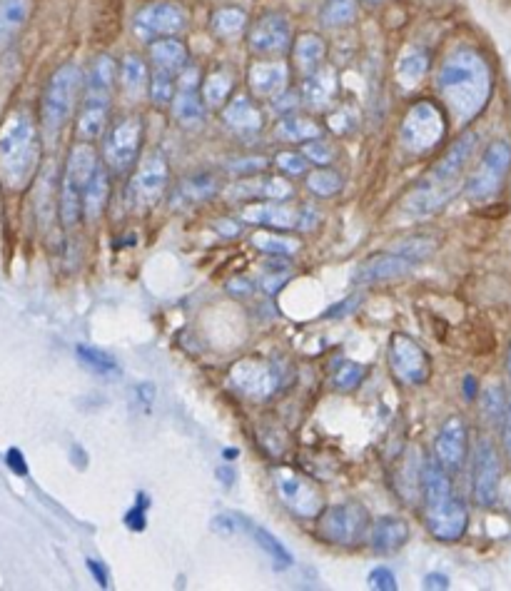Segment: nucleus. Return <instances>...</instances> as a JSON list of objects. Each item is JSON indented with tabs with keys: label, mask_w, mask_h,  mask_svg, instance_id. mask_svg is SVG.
<instances>
[{
	"label": "nucleus",
	"mask_w": 511,
	"mask_h": 591,
	"mask_svg": "<svg viewBox=\"0 0 511 591\" xmlns=\"http://www.w3.org/2000/svg\"><path fill=\"white\" fill-rule=\"evenodd\" d=\"M504 449H507V454L511 459V404H509L507 414H504Z\"/></svg>",
	"instance_id": "obj_58"
},
{
	"label": "nucleus",
	"mask_w": 511,
	"mask_h": 591,
	"mask_svg": "<svg viewBox=\"0 0 511 591\" xmlns=\"http://www.w3.org/2000/svg\"><path fill=\"white\" fill-rule=\"evenodd\" d=\"M320 18L325 28H347L357 20V0H327Z\"/></svg>",
	"instance_id": "obj_40"
},
{
	"label": "nucleus",
	"mask_w": 511,
	"mask_h": 591,
	"mask_svg": "<svg viewBox=\"0 0 511 591\" xmlns=\"http://www.w3.org/2000/svg\"><path fill=\"white\" fill-rule=\"evenodd\" d=\"M237 519H240V522L245 524V527H242V529H245V532L250 534L252 539H255L257 547H262V552H267L272 559H275L277 567H280V569L290 567V564H292V554L287 552L285 544H282L280 539L272 537V534L267 532V529H262V527H257V524L247 522V519H242V517H237Z\"/></svg>",
	"instance_id": "obj_38"
},
{
	"label": "nucleus",
	"mask_w": 511,
	"mask_h": 591,
	"mask_svg": "<svg viewBox=\"0 0 511 591\" xmlns=\"http://www.w3.org/2000/svg\"><path fill=\"white\" fill-rule=\"evenodd\" d=\"M302 100L310 105L312 110H327L337 100V73L327 65L307 75L305 85H302Z\"/></svg>",
	"instance_id": "obj_28"
},
{
	"label": "nucleus",
	"mask_w": 511,
	"mask_h": 591,
	"mask_svg": "<svg viewBox=\"0 0 511 591\" xmlns=\"http://www.w3.org/2000/svg\"><path fill=\"white\" fill-rule=\"evenodd\" d=\"M182 193L190 197V200H207V197L217 193V180L212 178L210 173L192 175V178H187L185 185H182Z\"/></svg>",
	"instance_id": "obj_45"
},
{
	"label": "nucleus",
	"mask_w": 511,
	"mask_h": 591,
	"mask_svg": "<svg viewBox=\"0 0 511 591\" xmlns=\"http://www.w3.org/2000/svg\"><path fill=\"white\" fill-rule=\"evenodd\" d=\"M40 163V135L25 110H13L0 128V183L25 190Z\"/></svg>",
	"instance_id": "obj_3"
},
{
	"label": "nucleus",
	"mask_w": 511,
	"mask_h": 591,
	"mask_svg": "<svg viewBox=\"0 0 511 591\" xmlns=\"http://www.w3.org/2000/svg\"><path fill=\"white\" fill-rule=\"evenodd\" d=\"M277 168L282 170V173L287 175H295V178H300V175H307V158L305 155H297V153H280L275 158Z\"/></svg>",
	"instance_id": "obj_48"
},
{
	"label": "nucleus",
	"mask_w": 511,
	"mask_h": 591,
	"mask_svg": "<svg viewBox=\"0 0 511 591\" xmlns=\"http://www.w3.org/2000/svg\"><path fill=\"white\" fill-rule=\"evenodd\" d=\"M230 197H260V200H287L292 197V188L282 178H250L242 183L232 185Z\"/></svg>",
	"instance_id": "obj_30"
},
{
	"label": "nucleus",
	"mask_w": 511,
	"mask_h": 591,
	"mask_svg": "<svg viewBox=\"0 0 511 591\" xmlns=\"http://www.w3.org/2000/svg\"><path fill=\"white\" fill-rule=\"evenodd\" d=\"M265 168V160H237V163H232V173H245V170H262Z\"/></svg>",
	"instance_id": "obj_56"
},
{
	"label": "nucleus",
	"mask_w": 511,
	"mask_h": 591,
	"mask_svg": "<svg viewBox=\"0 0 511 591\" xmlns=\"http://www.w3.org/2000/svg\"><path fill=\"white\" fill-rule=\"evenodd\" d=\"M424 524H427V532L439 542H459L467 534L469 512L462 499L454 497L444 507L424 512Z\"/></svg>",
	"instance_id": "obj_20"
},
{
	"label": "nucleus",
	"mask_w": 511,
	"mask_h": 591,
	"mask_svg": "<svg viewBox=\"0 0 511 591\" xmlns=\"http://www.w3.org/2000/svg\"><path fill=\"white\" fill-rule=\"evenodd\" d=\"M474 502L489 509L497 504L499 484H502V462L492 442H479L477 457H474Z\"/></svg>",
	"instance_id": "obj_16"
},
{
	"label": "nucleus",
	"mask_w": 511,
	"mask_h": 591,
	"mask_svg": "<svg viewBox=\"0 0 511 591\" xmlns=\"http://www.w3.org/2000/svg\"><path fill=\"white\" fill-rule=\"evenodd\" d=\"M108 195H110L108 168L100 163L98 168H95L90 183L85 185V193H83V215L88 217L90 222H95L103 217L105 205H108Z\"/></svg>",
	"instance_id": "obj_31"
},
{
	"label": "nucleus",
	"mask_w": 511,
	"mask_h": 591,
	"mask_svg": "<svg viewBox=\"0 0 511 591\" xmlns=\"http://www.w3.org/2000/svg\"><path fill=\"white\" fill-rule=\"evenodd\" d=\"M424 589H439V591H447L449 589V579L444 577V574H427V577H424V584H422Z\"/></svg>",
	"instance_id": "obj_54"
},
{
	"label": "nucleus",
	"mask_w": 511,
	"mask_h": 591,
	"mask_svg": "<svg viewBox=\"0 0 511 591\" xmlns=\"http://www.w3.org/2000/svg\"><path fill=\"white\" fill-rule=\"evenodd\" d=\"M150 60H153V70L170 73L177 78L190 63V53H187V45L180 38L170 35V38H160L150 43Z\"/></svg>",
	"instance_id": "obj_27"
},
{
	"label": "nucleus",
	"mask_w": 511,
	"mask_h": 591,
	"mask_svg": "<svg viewBox=\"0 0 511 591\" xmlns=\"http://www.w3.org/2000/svg\"><path fill=\"white\" fill-rule=\"evenodd\" d=\"M482 404H484V412H487V417L492 419V422H497L499 417L507 414V407H504V394L499 390V385L489 387V390L482 394Z\"/></svg>",
	"instance_id": "obj_47"
},
{
	"label": "nucleus",
	"mask_w": 511,
	"mask_h": 591,
	"mask_svg": "<svg viewBox=\"0 0 511 591\" xmlns=\"http://www.w3.org/2000/svg\"><path fill=\"white\" fill-rule=\"evenodd\" d=\"M437 90L459 125L472 123L492 98V68L474 48H457L442 63Z\"/></svg>",
	"instance_id": "obj_1"
},
{
	"label": "nucleus",
	"mask_w": 511,
	"mask_h": 591,
	"mask_svg": "<svg viewBox=\"0 0 511 591\" xmlns=\"http://www.w3.org/2000/svg\"><path fill=\"white\" fill-rule=\"evenodd\" d=\"M292 55H295V65L302 75H312L320 70L327 60V43L315 33H305L295 40L292 45Z\"/></svg>",
	"instance_id": "obj_29"
},
{
	"label": "nucleus",
	"mask_w": 511,
	"mask_h": 591,
	"mask_svg": "<svg viewBox=\"0 0 511 591\" xmlns=\"http://www.w3.org/2000/svg\"><path fill=\"white\" fill-rule=\"evenodd\" d=\"M247 45L255 55L262 58H275L290 50L292 45V25L282 13H267L257 20L247 33Z\"/></svg>",
	"instance_id": "obj_15"
},
{
	"label": "nucleus",
	"mask_w": 511,
	"mask_h": 591,
	"mask_svg": "<svg viewBox=\"0 0 511 591\" xmlns=\"http://www.w3.org/2000/svg\"><path fill=\"white\" fill-rule=\"evenodd\" d=\"M197 85H200V70L190 68L187 65L180 75H177V93L172 98V115H175L177 123H182L185 128H195L205 120V100L197 93Z\"/></svg>",
	"instance_id": "obj_19"
},
{
	"label": "nucleus",
	"mask_w": 511,
	"mask_h": 591,
	"mask_svg": "<svg viewBox=\"0 0 511 591\" xmlns=\"http://www.w3.org/2000/svg\"><path fill=\"white\" fill-rule=\"evenodd\" d=\"M372 517L362 504H335L325 507L317 517V537L335 547H357L367 542Z\"/></svg>",
	"instance_id": "obj_7"
},
{
	"label": "nucleus",
	"mask_w": 511,
	"mask_h": 591,
	"mask_svg": "<svg viewBox=\"0 0 511 591\" xmlns=\"http://www.w3.org/2000/svg\"><path fill=\"white\" fill-rule=\"evenodd\" d=\"M302 155H305L307 160H312V163H317V165H330L332 158H335V153H332L330 145L322 143L320 138L305 143V148H302Z\"/></svg>",
	"instance_id": "obj_49"
},
{
	"label": "nucleus",
	"mask_w": 511,
	"mask_h": 591,
	"mask_svg": "<svg viewBox=\"0 0 511 591\" xmlns=\"http://www.w3.org/2000/svg\"><path fill=\"white\" fill-rule=\"evenodd\" d=\"M275 135L285 143H310V140L320 138L322 128L310 118H302V115H287L277 123Z\"/></svg>",
	"instance_id": "obj_36"
},
{
	"label": "nucleus",
	"mask_w": 511,
	"mask_h": 591,
	"mask_svg": "<svg viewBox=\"0 0 511 591\" xmlns=\"http://www.w3.org/2000/svg\"><path fill=\"white\" fill-rule=\"evenodd\" d=\"M75 355H78V360L83 362L88 370L98 372V375H120V365L118 360H115L113 355H108V352L98 350V347H90V345H78V350H75Z\"/></svg>",
	"instance_id": "obj_41"
},
{
	"label": "nucleus",
	"mask_w": 511,
	"mask_h": 591,
	"mask_svg": "<svg viewBox=\"0 0 511 591\" xmlns=\"http://www.w3.org/2000/svg\"><path fill=\"white\" fill-rule=\"evenodd\" d=\"M177 93V78L170 73H160V70H153L150 75V98L158 105H170L172 98Z\"/></svg>",
	"instance_id": "obj_44"
},
{
	"label": "nucleus",
	"mask_w": 511,
	"mask_h": 591,
	"mask_svg": "<svg viewBox=\"0 0 511 591\" xmlns=\"http://www.w3.org/2000/svg\"><path fill=\"white\" fill-rule=\"evenodd\" d=\"M222 123L240 138H255L262 130V113L247 95H232L222 108Z\"/></svg>",
	"instance_id": "obj_23"
},
{
	"label": "nucleus",
	"mask_w": 511,
	"mask_h": 591,
	"mask_svg": "<svg viewBox=\"0 0 511 591\" xmlns=\"http://www.w3.org/2000/svg\"><path fill=\"white\" fill-rule=\"evenodd\" d=\"M252 242H255L257 250L267 252V255L290 257L300 250V240H295V237L277 235V232H267V230L257 232V235L252 237Z\"/></svg>",
	"instance_id": "obj_42"
},
{
	"label": "nucleus",
	"mask_w": 511,
	"mask_h": 591,
	"mask_svg": "<svg viewBox=\"0 0 511 591\" xmlns=\"http://www.w3.org/2000/svg\"><path fill=\"white\" fill-rule=\"evenodd\" d=\"M170 183V165L163 153H150L140 160L128 185V200L133 210H150L163 200Z\"/></svg>",
	"instance_id": "obj_11"
},
{
	"label": "nucleus",
	"mask_w": 511,
	"mask_h": 591,
	"mask_svg": "<svg viewBox=\"0 0 511 591\" xmlns=\"http://www.w3.org/2000/svg\"><path fill=\"white\" fill-rule=\"evenodd\" d=\"M412 267L414 262L409 257L399 255V252H379V255H372L354 270V282L357 285H374V282L394 280V277L407 275Z\"/></svg>",
	"instance_id": "obj_21"
},
{
	"label": "nucleus",
	"mask_w": 511,
	"mask_h": 591,
	"mask_svg": "<svg viewBox=\"0 0 511 591\" xmlns=\"http://www.w3.org/2000/svg\"><path fill=\"white\" fill-rule=\"evenodd\" d=\"M507 365H509V375H511V350H509V362H507Z\"/></svg>",
	"instance_id": "obj_61"
},
{
	"label": "nucleus",
	"mask_w": 511,
	"mask_h": 591,
	"mask_svg": "<svg viewBox=\"0 0 511 591\" xmlns=\"http://www.w3.org/2000/svg\"><path fill=\"white\" fill-rule=\"evenodd\" d=\"M389 370L402 385L422 387L432 377V360L417 340L397 332L389 337Z\"/></svg>",
	"instance_id": "obj_9"
},
{
	"label": "nucleus",
	"mask_w": 511,
	"mask_h": 591,
	"mask_svg": "<svg viewBox=\"0 0 511 591\" xmlns=\"http://www.w3.org/2000/svg\"><path fill=\"white\" fill-rule=\"evenodd\" d=\"M115 80H118V65L108 55H100V58L93 60L88 75H85V90L88 93L113 95Z\"/></svg>",
	"instance_id": "obj_35"
},
{
	"label": "nucleus",
	"mask_w": 511,
	"mask_h": 591,
	"mask_svg": "<svg viewBox=\"0 0 511 591\" xmlns=\"http://www.w3.org/2000/svg\"><path fill=\"white\" fill-rule=\"evenodd\" d=\"M422 497H424V512H434V509L444 507L452 502V474L442 467L439 459L422 464Z\"/></svg>",
	"instance_id": "obj_25"
},
{
	"label": "nucleus",
	"mask_w": 511,
	"mask_h": 591,
	"mask_svg": "<svg viewBox=\"0 0 511 591\" xmlns=\"http://www.w3.org/2000/svg\"><path fill=\"white\" fill-rule=\"evenodd\" d=\"M232 88H235V80L227 70H212L202 83V100L207 108H222L232 98Z\"/></svg>",
	"instance_id": "obj_37"
},
{
	"label": "nucleus",
	"mask_w": 511,
	"mask_h": 591,
	"mask_svg": "<svg viewBox=\"0 0 511 591\" xmlns=\"http://www.w3.org/2000/svg\"><path fill=\"white\" fill-rule=\"evenodd\" d=\"M110 103H113V98L83 93V105H80L78 113V128H75V133H78V138L83 140V143H93V140H98L100 135L105 133L110 118Z\"/></svg>",
	"instance_id": "obj_24"
},
{
	"label": "nucleus",
	"mask_w": 511,
	"mask_h": 591,
	"mask_svg": "<svg viewBox=\"0 0 511 591\" xmlns=\"http://www.w3.org/2000/svg\"><path fill=\"white\" fill-rule=\"evenodd\" d=\"M447 135V118L442 108L432 100H419L407 110L399 128V140L402 148L412 155H427L442 145Z\"/></svg>",
	"instance_id": "obj_6"
},
{
	"label": "nucleus",
	"mask_w": 511,
	"mask_h": 591,
	"mask_svg": "<svg viewBox=\"0 0 511 591\" xmlns=\"http://www.w3.org/2000/svg\"><path fill=\"white\" fill-rule=\"evenodd\" d=\"M85 90L83 70L78 65H63L53 73L43 90V100H40V125L48 138L60 135L70 118H73L78 100Z\"/></svg>",
	"instance_id": "obj_4"
},
{
	"label": "nucleus",
	"mask_w": 511,
	"mask_h": 591,
	"mask_svg": "<svg viewBox=\"0 0 511 591\" xmlns=\"http://www.w3.org/2000/svg\"><path fill=\"white\" fill-rule=\"evenodd\" d=\"M247 80H250V88L257 98L275 100L277 95L287 90L290 70H287L282 60H257V63H252Z\"/></svg>",
	"instance_id": "obj_22"
},
{
	"label": "nucleus",
	"mask_w": 511,
	"mask_h": 591,
	"mask_svg": "<svg viewBox=\"0 0 511 591\" xmlns=\"http://www.w3.org/2000/svg\"><path fill=\"white\" fill-rule=\"evenodd\" d=\"M409 542V524L399 517H379L372 522L369 544L377 554H394Z\"/></svg>",
	"instance_id": "obj_26"
},
{
	"label": "nucleus",
	"mask_w": 511,
	"mask_h": 591,
	"mask_svg": "<svg viewBox=\"0 0 511 591\" xmlns=\"http://www.w3.org/2000/svg\"><path fill=\"white\" fill-rule=\"evenodd\" d=\"M135 397H138L140 407L150 409V407H153V402H155L153 385H135Z\"/></svg>",
	"instance_id": "obj_52"
},
{
	"label": "nucleus",
	"mask_w": 511,
	"mask_h": 591,
	"mask_svg": "<svg viewBox=\"0 0 511 591\" xmlns=\"http://www.w3.org/2000/svg\"><path fill=\"white\" fill-rule=\"evenodd\" d=\"M5 464L10 467V472L20 474V477H25V474H28V462H25L23 452H20L18 447H10L8 452H5Z\"/></svg>",
	"instance_id": "obj_51"
},
{
	"label": "nucleus",
	"mask_w": 511,
	"mask_h": 591,
	"mask_svg": "<svg viewBox=\"0 0 511 591\" xmlns=\"http://www.w3.org/2000/svg\"><path fill=\"white\" fill-rule=\"evenodd\" d=\"M230 380L237 390L252 399L270 397L277 390V385H280V375H277L275 367L262 360H252V357L232 365Z\"/></svg>",
	"instance_id": "obj_17"
},
{
	"label": "nucleus",
	"mask_w": 511,
	"mask_h": 591,
	"mask_svg": "<svg viewBox=\"0 0 511 591\" xmlns=\"http://www.w3.org/2000/svg\"><path fill=\"white\" fill-rule=\"evenodd\" d=\"M272 477H275L277 494L292 512L300 514V517H320L325 502H322L320 489L310 479L290 467H277Z\"/></svg>",
	"instance_id": "obj_13"
},
{
	"label": "nucleus",
	"mask_w": 511,
	"mask_h": 591,
	"mask_svg": "<svg viewBox=\"0 0 511 591\" xmlns=\"http://www.w3.org/2000/svg\"><path fill=\"white\" fill-rule=\"evenodd\" d=\"M511 173V143L507 140H497L487 148V153L482 155V163L477 165V170L472 173L467 183V195L469 200L484 202L489 197H494L499 190L504 188Z\"/></svg>",
	"instance_id": "obj_10"
},
{
	"label": "nucleus",
	"mask_w": 511,
	"mask_h": 591,
	"mask_svg": "<svg viewBox=\"0 0 511 591\" xmlns=\"http://www.w3.org/2000/svg\"><path fill=\"white\" fill-rule=\"evenodd\" d=\"M145 125L140 115H123L105 135L103 158L113 173H128L138 163Z\"/></svg>",
	"instance_id": "obj_8"
},
{
	"label": "nucleus",
	"mask_w": 511,
	"mask_h": 591,
	"mask_svg": "<svg viewBox=\"0 0 511 591\" xmlns=\"http://www.w3.org/2000/svg\"><path fill=\"white\" fill-rule=\"evenodd\" d=\"M98 165V153L90 143H80L70 150L68 160H65L63 180H60V220L65 227H75L83 217L85 185L90 183Z\"/></svg>",
	"instance_id": "obj_5"
},
{
	"label": "nucleus",
	"mask_w": 511,
	"mask_h": 591,
	"mask_svg": "<svg viewBox=\"0 0 511 591\" xmlns=\"http://www.w3.org/2000/svg\"><path fill=\"white\" fill-rule=\"evenodd\" d=\"M210 28L217 38H225V40L237 38V35L247 28L245 10H240V8L215 10V15H212V20H210Z\"/></svg>",
	"instance_id": "obj_39"
},
{
	"label": "nucleus",
	"mask_w": 511,
	"mask_h": 591,
	"mask_svg": "<svg viewBox=\"0 0 511 591\" xmlns=\"http://www.w3.org/2000/svg\"><path fill=\"white\" fill-rule=\"evenodd\" d=\"M364 375H367V370H364L362 365H357V362H344L340 370L335 372V387L342 392L354 390V387L362 385Z\"/></svg>",
	"instance_id": "obj_46"
},
{
	"label": "nucleus",
	"mask_w": 511,
	"mask_h": 591,
	"mask_svg": "<svg viewBox=\"0 0 511 591\" xmlns=\"http://www.w3.org/2000/svg\"><path fill=\"white\" fill-rule=\"evenodd\" d=\"M477 135L467 133L442 155L437 165L429 170L422 178V183L409 193L404 200V210L414 217H427L432 212L442 210L454 195H457L459 185H462L464 168H467L469 158H472L474 148H477Z\"/></svg>",
	"instance_id": "obj_2"
},
{
	"label": "nucleus",
	"mask_w": 511,
	"mask_h": 591,
	"mask_svg": "<svg viewBox=\"0 0 511 591\" xmlns=\"http://www.w3.org/2000/svg\"><path fill=\"white\" fill-rule=\"evenodd\" d=\"M187 28V13L180 3H170V0H155L145 8L138 10L135 15V35L145 43L153 40L170 38V35H180Z\"/></svg>",
	"instance_id": "obj_12"
},
{
	"label": "nucleus",
	"mask_w": 511,
	"mask_h": 591,
	"mask_svg": "<svg viewBox=\"0 0 511 591\" xmlns=\"http://www.w3.org/2000/svg\"><path fill=\"white\" fill-rule=\"evenodd\" d=\"M237 519H232V517H217L215 522H212V529H215V532H222V534H232V532H237Z\"/></svg>",
	"instance_id": "obj_55"
},
{
	"label": "nucleus",
	"mask_w": 511,
	"mask_h": 591,
	"mask_svg": "<svg viewBox=\"0 0 511 591\" xmlns=\"http://www.w3.org/2000/svg\"><path fill=\"white\" fill-rule=\"evenodd\" d=\"M88 567H90V572H93V577L98 579V584L103 589H108V577H105V569H103V564L100 562H95V559H90L88 562Z\"/></svg>",
	"instance_id": "obj_57"
},
{
	"label": "nucleus",
	"mask_w": 511,
	"mask_h": 591,
	"mask_svg": "<svg viewBox=\"0 0 511 591\" xmlns=\"http://www.w3.org/2000/svg\"><path fill=\"white\" fill-rule=\"evenodd\" d=\"M240 217L245 222H255V225H270V227H277V230H297V227H302V230H312L315 227V222L320 220V215H317L312 207H290V205H282V200L277 202H270V205H262V202H257V205H250L245 207V210L240 212Z\"/></svg>",
	"instance_id": "obj_14"
},
{
	"label": "nucleus",
	"mask_w": 511,
	"mask_h": 591,
	"mask_svg": "<svg viewBox=\"0 0 511 591\" xmlns=\"http://www.w3.org/2000/svg\"><path fill=\"white\" fill-rule=\"evenodd\" d=\"M217 479H222V482L227 484V487H230L232 482H235V472H232V467H217Z\"/></svg>",
	"instance_id": "obj_60"
},
{
	"label": "nucleus",
	"mask_w": 511,
	"mask_h": 591,
	"mask_svg": "<svg viewBox=\"0 0 511 591\" xmlns=\"http://www.w3.org/2000/svg\"><path fill=\"white\" fill-rule=\"evenodd\" d=\"M120 85L133 100L143 98L150 90V70L140 55H125L120 63Z\"/></svg>",
	"instance_id": "obj_32"
},
{
	"label": "nucleus",
	"mask_w": 511,
	"mask_h": 591,
	"mask_svg": "<svg viewBox=\"0 0 511 591\" xmlns=\"http://www.w3.org/2000/svg\"><path fill=\"white\" fill-rule=\"evenodd\" d=\"M427 70H429L427 50L412 48L397 60V70H394V75H397V83L402 85L404 90H412L422 83V78L427 75Z\"/></svg>",
	"instance_id": "obj_34"
},
{
	"label": "nucleus",
	"mask_w": 511,
	"mask_h": 591,
	"mask_svg": "<svg viewBox=\"0 0 511 591\" xmlns=\"http://www.w3.org/2000/svg\"><path fill=\"white\" fill-rule=\"evenodd\" d=\"M30 15V0H0V48L23 30Z\"/></svg>",
	"instance_id": "obj_33"
},
{
	"label": "nucleus",
	"mask_w": 511,
	"mask_h": 591,
	"mask_svg": "<svg viewBox=\"0 0 511 591\" xmlns=\"http://www.w3.org/2000/svg\"><path fill=\"white\" fill-rule=\"evenodd\" d=\"M354 302H359V297H349V300H344V302H340V305H335V310L327 312V317H335V315L342 317L344 312L352 310V307H349V305H354Z\"/></svg>",
	"instance_id": "obj_59"
},
{
	"label": "nucleus",
	"mask_w": 511,
	"mask_h": 591,
	"mask_svg": "<svg viewBox=\"0 0 511 591\" xmlns=\"http://www.w3.org/2000/svg\"><path fill=\"white\" fill-rule=\"evenodd\" d=\"M369 587L377 589V591H397V577L392 574V569H374L372 574H369Z\"/></svg>",
	"instance_id": "obj_50"
},
{
	"label": "nucleus",
	"mask_w": 511,
	"mask_h": 591,
	"mask_svg": "<svg viewBox=\"0 0 511 591\" xmlns=\"http://www.w3.org/2000/svg\"><path fill=\"white\" fill-rule=\"evenodd\" d=\"M434 454L449 474H457L464 467L469 454V427L462 417H449L442 424L434 442Z\"/></svg>",
	"instance_id": "obj_18"
},
{
	"label": "nucleus",
	"mask_w": 511,
	"mask_h": 591,
	"mask_svg": "<svg viewBox=\"0 0 511 591\" xmlns=\"http://www.w3.org/2000/svg\"><path fill=\"white\" fill-rule=\"evenodd\" d=\"M307 188L312 195L317 197H332L342 190V178L335 170H315V173L307 175Z\"/></svg>",
	"instance_id": "obj_43"
},
{
	"label": "nucleus",
	"mask_w": 511,
	"mask_h": 591,
	"mask_svg": "<svg viewBox=\"0 0 511 591\" xmlns=\"http://www.w3.org/2000/svg\"><path fill=\"white\" fill-rule=\"evenodd\" d=\"M125 522H128V527L133 529V532H143L145 529V507H138V504H135L133 512L128 514V519H125Z\"/></svg>",
	"instance_id": "obj_53"
}]
</instances>
